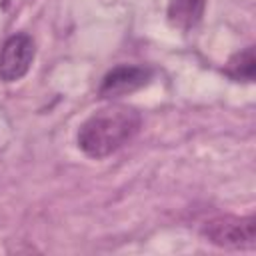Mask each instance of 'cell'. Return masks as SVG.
Masks as SVG:
<instances>
[{"label": "cell", "mask_w": 256, "mask_h": 256, "mask_svg": "<svg viewBox=\"0 0 256 256\" xmlns=\"http://www.w3.org/2000/svg\"><path fill=\"white\" fill-rule=\"evenodd\" d=\"M254 72H256V60L252 46H246L244 50L236 52L226 64V74L236 82H252Z\"/></svg>", "instance_id": "cell-6"}, {"label": "cell", "mask_w": 256, "mask_h": 256, "mask_svg": "<svg viewBox=\"0 0 256 256\" xmlns=\"http://www.w3.org/2000/svg\"><path fill=\"white\" fill-rule=\"evenodd\" d=\"M142 116L126 104H110L90 114L78 130V148L90 158H106L128 144L140 130Z\"/></svg>", "instance_id": "cell-1"}, {"label": "cell", "mask_w": 256, "mask_h": 256, "mask_svg": "<svg viewBox=\"0 0 256 256\" xmlns=\"http://www.w3.org/2000/svg\"><path fill=\"white\" fill-rule=\"evenodd\" d=\"M206 8V0H168V22L178 30H192Z\"/></svg>", "instance_id": "cell-5"}, {"label": "cell", "mask_w": 256, "mask_h": 256, "mask_svg": "<svg viewBox=\"0 0 256 256\" xmlns=\"http://www.w3.org/2000/svg\"><path fill=\"white\" fill-rule=\"evenodd\" d=\"M36 56V44L30 34L18 32L6 38L0 48V80L18 82L22 80Z\"/></svg>", "instance_id": "cell-3"}, {"label": "cell", "mask_w": 256, "mask_h": 256, "mask_svg": "<svg viewBox=\"0 0 256 256\" xmlns=\"http://www.w3.org/2000/svg\"><path fill=\"white\" fill-rule=\"evenodd\" d=\"M202 234L208 242L220 248L246 250L256 244V220L254 216H216L202 226Z\"/></svg>", "instance_id": "cell-2"}, {"label": "cell", "mask_w": 256, "mask_h": 256, "mask_svg": "<svg viewBox=\"0 0 256 256\" xmlns=\"http://www.w3.org/2000/svg\"><path fill=\"white\" fill-rule=\"evenodd\" d=\"M152 68L140 66V64H120L112 68L98 88V94L102 98H118L132 94L140 88H144L152 80Z\"/></svg>", "instance_id": "cell-4"}]
</instances>
